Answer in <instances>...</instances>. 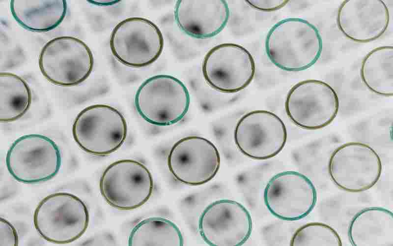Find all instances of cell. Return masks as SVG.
<instances>
[{"instance_id": "6da1fadb", "label": "cell", "mask_w": 393, "mask_h": 246, "mask_svg": "<svg viewBox=\"0 0 393 246\" xmlns=\"http://www.w3.org/2000/svg\"><path fill=\"white\" fill-rule=\"evenodd\" d=\"M265 50L270 61L278 68L298 72L310 68L318 60L322 40L317 28L308 21L287 18L268 31Z\"/></svg>"}, {"instance_id": "7a4b0ae2", "label": "cell", "mask_w": 393, "mask_h": 246, "mask_svg": "<svg viewBox=\"0 0 393 246\" xmlns=\"http://www.w3.org/2000/svg\"><path fill=\"white\" fill-rule=\"evenodd\" d=\"M89 215L85 203L77 196L67 192L51 194L36 207L33 224L39 235L57 244L72 243L86 231Z\"/></svg>"}, {"instance_id": "3957f363", "label": "cell", "mask_w": 393, "mask_h": 246, "mask_svg": "<svg viewBox=\"0 0 393 246\" xmlns=\"http://www.w3.org/2000/svg\"><path fill=\"white\" fill-rule=\"evenodd\" d=\"M135 106L148 123L166 126L178 123L187 114L190 96L184 83L168 75H157L145 80L139 87Z\"/></svg>"}, {"instance_id": "277c9868", "label": "cell", "mask_w": 393, "mask_h": 246, "mask_svg": "<svg viewBox=\"0 0 393 246\" xmlns=\"http://www.w3.org/2000/svg\"><path fill=\"white\" fill-rule=\"evenodd\" d=\"M72 132L81 149L102 156L122 146L127 137V125L119 110L109 105L97 104L85 107L77 115Z\"/></svg>"}, {"instance_id": "5b68a950", "label": "cell", "mask_w": 393, "mask_h": 246, "mask_svg": "<svg viewBox=\"0 0 393 246\" xmlns=\"http://www.w3.org/2000/svg\"><path fill=\"white\" fill-rule=\"evenodd\" d=\"M10 175L24 184H37L53 178L59 172L62 157L58 146L41 134L22 136L11 145L6 156Z\"/></svg>"}, {"instance_id": "8992f818", "label": "cell", "mask_w": 393, "mask_h": 246, "mask_svg": "<svg viewBox=\"0 0 393 246\" xmlns=\"http://www.w3.org/2000/svg\"><path fill=\"white\" fill-rule=\"evenodd\" d=\"M42 75L60 86L79 85L90 75L94 58L89 47L82 40L61 36L49 40L42 48L38 59Z\"/></svg>"}, {"instance_id": "52a82bcc", "label": "cell", "mask_w": 393, "mask_h": 246, "mask_svg": "<svg viewBox=\"0 0 393 246\" xmlns=\"http://www.w3.org/2000/svg\"><path fill=\"white\" fill-rule=\"evenodd\" d=\"M154 188L152 175L142 163L121 159L109 165L99 181L101 195L111 206L121 210L137 209L151 197Z\"/></svg>"}, {"instance_id": "ba28073f", "label": "cell", "mask_w": 393, "mask_h": 246, "mask_svg": "<svg viewBox=\"0 0 393 246\" xmlns=\"http://www.w3.org/2000/svg\"><path fill=\"white\" fill-rule=\"evenodd\" d=\"M110 44L118 61L129 67L141 68L158 59L164 41L161 31L153 22L145 18L133 17L115 26Z\"/></svg>"}, {"instance_id": "9c48e42d", "label": "cell", "mask_w": 393, "mask_h": 246, "mask_svg": "<svg viewBox=\"0 0 393 246\" xmlns=\"http://www.w3.org/2000/svg\"><path fill=\"white\" fill-rule=\"evenodd\" d=\"M337 94L328 83L319 80L302 81L289 90L285 102L287 115L298 127L316 130L326 127L336 117Z\"/></svg>"}, {"instance_id": "30bf717a", "label": "cell", "mask_w": 393, "mask_h": 246, "mask_svg": "<svg viewBox=\"0 0 393 246\" xmlns=\"http://www.w3.org/2000/svg\"><path fill=\"white\" fill-rule=\"evenodd\" d=\"M382 164L370 146L360 142H348L337 148L328 162V172L334 184L350 192L369 189L378 181Z\"/></svg>"}, {"instance_id": "8fae6325", "label": "cell", "mask_w": 393, "mask_h": 246, "mask_svg": "<svg viewBox=\"0 0 393 246\" xmlns=\"http://www.w3.org/2000/svg\"><path fill=\"white\" fill-rule=\"evenodd\" d=\"M255 62L243 46L223 43L210 49L202 65L203 77L214 89L225 93L238 92L246 88L255 74Z\"/></svg>"}, {"instance_id": "7c38bea8", "label": "cell", "mask_w": 393, "mask_h": 246, "mask_svg": "<svg viewBox=\"0 0 393 246\" xmlns=\"http://www.w3.org/2000/svg\"><path fill=\"white\" fill-rule=\"evenodd\" d=\"M264 200L273 215L294 221L304 218L312 211L317 201V192L306 176L286 171L271 178L264 190Z\"/></svg>"}, {"instance_id": "4fadbf2b", "label": "cell", "mask_w": 393, "mask_h": 246, "mask_svg": "<svg viewBox=\"0 0 393 246\" xmlns=\"http://www.w3.org/2000/svg\"><path fill=\"white\" fill-rule=\"evenodd\" d=\"M220 156L215 145L201 136L181 138L171 147L167 163L174 178L190 185H199L212 180L219 171Z\"/></svg>"}, {"instance_id": "5bb4252c", "label": "cell", "mask_w": 393, "mask_h": 246, "mask_svg": "<svg viewBox=\"0 0 393 246\" xmlns=\"http://www.w3.org/2000/svg\"><path fill=\"white\" fill-rule=\"evenodd\" d=\"M240 151L255 159L271 158L284 147L287 139L285 125L277 115L265 110H255L238 122L234 134Z\"/></svg>"}, {"instance_id": "9a60e30c", "label": "cell", "mask_w": 393, "mask_h": 246, "mask_svg": "<svg viewBox=\"0 0 393 246\" xmlns=\"http://www.w3.org/2000/svg\"><path fill=\"white\" fill-rule=\"evenodd\" d=\"M253 222L250 213L240 203L221 199L209 205L202 213L198 230L211 246H240L251 236Z\"/></svg>"}, {"instance_id": "2e32d148", "label": "cell", "mask_w": 393, "mask_h": 246, "mask_svg": "<svg viewBox=\"0 0 393 246\" xmlns=\"http://www.w3.org/2000/svg\"><path fill=\"white\" fill-rule=\"evenodd\" d=\"M390 16L381 0H346L337 14V26L348 39L360 43L376 40L386 31Z\"/></svg>"}, {"instance_id": "e0dca14e", "label": "cell", "mask_w": 393, "mask_h": 246, "mask_svg": "<svg viewBox=\"0 0 393 246\" xmlns=\"http://www.w3.org/2000/svg\"><path fill=\"white\" fill-rule=\"evenodd\" d=\"M230 11L224 0H177L174 18L187 35L197 39L213 37L226 25Z\"/></svg>"}, {"instance_id": "ac0fdd59", "label": "cell", "mask_w": 393, "mask_h": 246, "mask_svg": "<svg viewBox=\"0 0 393 246\" xmlns=\"http://www.w3.org/2000/svg\"><path fill=\"white\" fill-rule=\"evenodd\" d=\"M348 236L354 246H392L393 213L379 207L362 210L352 219Z\"/></svg>"}, {"instance_id": "d6986e66", "label": "cell", "mask_w": 393, "mask_h": 246, "mask_svg": "<svg viewBox=\"0 0 393 246\" xmlns=\"http://www.w3.org/2000/svg\"><path fill=\"white\" fill-rule=\"evenodd\" d=\"M10 10L14 20L24 29L47 32L58 27L65 17V0H12Z\"/></svg>"}, {"instance_id": "ffe728a7", "label": "cell", "mask_w": 393, "mask_h": 246, "mask_svg": "<svg viewBox=\"0 0 393 246\" xmlns=\"http://www.w3.org/2000/svg\"><path fill=\"white\" fill-rule=\"evenodd\" d=\"M361 79L365 86L379 95L393 94V47L375 48L364 58L360 70Z\"/></svg>"}, {"instance_id": "44dd1931", "label": "cell", "mask_w": 393, "mask_h": 246, "mask_svg": "<svg viewBox=\"0 0 393 246\" xmlns=\"http://www.w3.org/2000/svg\"><path fill=\"white\" fill-rule=\"evenodd\" d=\"M31 92L27 82L10 72L0 73V121H15L28 110L31 103Z\"/></svg>"}, {"instance_id": "7402d4cb", "label": "cell", "mask_w": 393, "mask_h": 246, "mask_svg": "<svg viewBox=\"0 0 393 246\" xmlns=\"http://www.w3.org/2000/svg\"><path fill=\"white\" fill-rule=\"evenodd\" d=\"M184 240L178 226L161 217H150L138 222L132 229L128 246H182Z\"/></svg>"}, {"instance_id": "603a6c76", "label": "cell", "mask_w": 393, "mask_h": 246, "mask_svg": "<svg viewBox=\"0 0 393 246\" xmlns=\"http://www.w3.org/2000/svg\"><path fill=\"white\" fill-rule=\"evenodd\" d=\"M291 246H341V240L337 232L331 226L320 222L307 223L294 233Z\"/></svg>"}, {"instance_id": "cb8c5ba5", "label": "cell", "mask_w": 393, "mask_h": 246, "mask_svg": "<svg viewBox=\"0 0 393 246\" xmlns=\"http://www.w3.org/2000/svg\"><path fill=\"white\" fill-rule=\"evenodd\" d=\"M0 223V246H18L19 239L15 228L2 217Z\"/></svg>"}, {"instance_id": "d4e9b609", "label": "cell", "mask_w": 393, "mask_h": 246, "mask_svg": "<svg viewBox=\"0 0 393 246\" xmlns=\"http://www.w3.org/2000/svg\"><path fill=\"white\" fill-rule=\"evenodd\" d=\"M253 8L263 11H272L283 7L289 0H245Z\"/></svg>"}]
</instances>
